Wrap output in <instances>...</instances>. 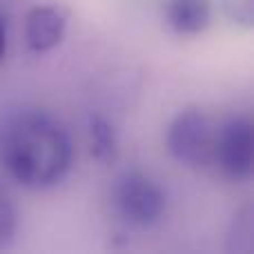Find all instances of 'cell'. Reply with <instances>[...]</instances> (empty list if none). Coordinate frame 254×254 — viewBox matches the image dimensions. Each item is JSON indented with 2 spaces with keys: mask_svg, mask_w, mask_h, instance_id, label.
Wrapping results in <instances>:
<instances>
[{
  "mask_svg": "<svg viewBox=\"0 0 254 254\" xmlns=\"http://www.w3.org/2000/svg\"><path fill=\"white\" fill-rule=\"evenodd\" d=\"M212 145L214 131L201 110L181 112L167 129V149L188 167H203L212 163Z\"/></svg>",
  "mask_w": 254,
  "mask_h": 254,
  "instance_id": "277c9868",
  "label": "cell"
},
{
  "mask_svg": "<svg viewBox=\"0 0 254 254\" xmlns=\"http://www.w3.org/2000/svg\"><path fill=\"white\" fill-rule=\"evenodd\" d=\"M212 18V0H170L167 25L176 34H201Z\"/></svg>",
  "mask_w": 254,
  "mask_h": 254,
  "instance_id": "8992f818",
  "label": "cell"
},
{
  "mask_svg": "<svg viewBox=\"0 0 254 254\" xmlns=\"http://www.w3.org/2000/svg\"><path fill=\"white\" fill-rule=\"evenodd\" d=\"M223 9L230 20L243 27H252L254 22V0H223Z\"/></svg>",
  "mask_w": 254,
  "mask_h": 254,
  "instance_id": "9c48e42d",
  "label": "cell"
},
{
  "mask_svg": "<svg viewBox=\"0 0 254 254\" xmlns=\"http://www.w3.org/2000/svg\"><path fill=\"white\" fill-rule=\"evenodd\" d=\"M89 136H92V154L98 161H114L116 156V134L114 127L103 116H92L89 121Z\"/></svg>",
  "mask_w": 254,
  "mask_h": 254,
  "instance_id": "52a82bcc",
  "label": "cell"
},
{
  "mask_svg": "<svg viewBox=\"0 0 254 254\" xmlns=\"http://www.w3.org/2000/svg\"><path fill=\"white\" fill-rule=\"evenodd\" d=\"M18 230V210L13 205V198L0 185V250L13 241Z\"/></svg>",
  "mask_w": 254,
  "mask_h": 254,
  "instance_id": "ba28073f",
  "label": "cell"
},
{
  "mask_svg": "<svg viewBox=\"0 0 254 254\" xmlns=\"http://www.w3.org/2000/svg\"><path fill=\"white\" fill-rule=\"evenodd\" d=\"M4 52H7V27H4V20L0 16V58L4 56Z\"/></svg>",
  "mask_w": 254,
  "mask_h": 254,
  "instance_id": "30bf717a",
  "label": "cell"
},
{
  "mask_svg": "<svg viewBox=\"0 0 254 254\" xmlns=\"http://www.w3.org/2000/svg\"><path fill=\"white\" fill-rule=\"evenodd\" d=\"M254 136L248 116H232L214 131L212 161L230 181H248L252 176Z\"/></svg>",
  "mask_w": 254,
  "mask_h": 254,
  "instance_id": "3957f363",
  "label": "cell"
},
{
  "mask_svg": "<svg viewBox=\"0 0 254 254\" xmlns=\"http://www.w3.org/2000/svg\"><path fill=\"white\" fill-rule=\"evenodd\" d=\"M74 149L65 125L40 110L9 112L0 123V163L13 181L31 190L61 183Z\"/></svg>",
  "mask_w": 254,
  "mask_h": 254,
  "instance_id": "6da1fadb",
  "label": "cell"
},
{
  "mask_svg": "<svg viewBox=\"0 0 254 254\" xmlns=\"http://www.w3.org/2000/svg\"><path fill=\"white\" fill-rule=\"evenodd\" d=\"M110 201L114 214L131 228H152L167 212V194L163 185L136 170L116 176Z\"/></svg>",
  "mask_w": 254,
  "mask_h": 254,
  "instance_id": "7a4b0ae2",
  "label": "cell"
},
{
  "mask_svg": "<svg viewBox=\"0 0 254 254\" xmlns=\"http://www.w3.org/2000/svg\"><path fill=\"white\" fill-rule=\"evenodd\" d=\"M67 16L58 7H36L25 18L27 47L36 54H43L61 45L65 36Z\"/></svg>",
  "mask_w": 254,
  "mask_h": 254,
  "instance_id": "5b68a950",
  "label": "cell"
}]
</instances>
